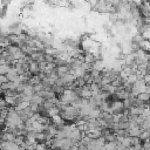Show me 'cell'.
<instances>
[{
  "mask_svg": "<svg viewBox=\"0 0 150 150\" xmlns=\"http://www.w3.org/2000/svg\"><path fill=\"white\" fill-rule=\"evenodd\" d=\"M69 66L68 64H61V66H56V68H55V70H56V74H57V76L59 78H61V76H63V75L66 74V73H68L69 71Z\"/></svg>",
  "mask_w": 150,
  "mask_h": 150,
  "instance_id": "1",
  "label": "cell"
},
{
  "mask_svg": "<svg viewBox=\"0 0 150 150\" xmlns=\"http://www.w3.org/2000/svg\"><path fill=\"white\" fill-rule=\"evenodd\" d=\"M28 70H29V73L33 74V75L39 74V73H40V70H39V63L35 62V61H33V60H31L29 63H28Z\"/></svg>",
  "mask_w": 150,
  "mask_h": 150,
  "instance_id": "2",
  "label": "cell"
},
{
  "mask_svg": "<svg viewBox=\"0 0 150 150\" xmlns=\"http://www.w3.org/2000/svg\"><path fill=\"white\" fill-rule=\"evenodd\" d=\"M15 137H17V136H15L12 131L4 130V132L1 134V139H3V141H7V142H14Z\"/></svg>",
  "mask_w": 150,
  "mask_h": 150,
  "instance_id": "3",
  "label": "cell"
},
{
  "mask_svg": "<svg viewBox=\"0 0 150 150\" xmlns=\"http://www.w3.org/2000/svg\"><path fill=\"white\" fill-rule=\"evenodd\" d=\"M127 130H128V136H130V137H138L139 134L143 131L138 125H136L134 128H130V129H127Z\"/></svg>",
  "mask_w": 150,
  "mask_h": 150,
  "instance_id": "4",
  "label": "cell"
},
{
  "mask_svg": "<svg viewBox=\"0 0 150 150\" xmlns=\"http://www.w3.org/2000/svg\"><path fill=\"white\" fill-rule=\"evenodd\" d=\"M29 101H20L19 103H17L15 106H14V109L17 110V111H20V110H24V109H26V108H28L29 107Z\"/></svg>",
  "mask_w": 150,
  "mask_h": 150,
  "instance_id": "5",
  "label": "cell"
},
{
  "mask_svg": "<svg viewBox=\"0 0 150 150\" xmlns=\"http://www.w3.org/2000/svg\"><path fill=\"white\" fill-rule=\"evenodd\" d=\"M41 82V78L39 76V74H35V75H33L32 78H29L28 79V85H32V86H34V85H38V83H40Z\"/></svg>",
  "mask_w": 150,
  "mask_h": 150,
  "instance_id": "6",
  "label": "cell"
},
{
  "mask_svg": "<svg viewBox=\"0 0 150 150\" xmlns=\"http://www.w3.org/2000/svg\"><path fill=\"white\" fill-rule=\"evenodd\" d=\"M138 138H139L142 142L145 141V139H149V138H150V130H143V131L139 134Z\"/></svg>",
  "mask_w": 150,
  "mask_h": 150,
  "instance_id": "7",
  "label": "cell"
},
{
  "mask_svg": "<svg viewBox=\"0 0 150 150\" xmlns=\"http://www.w3.org/2000/svg\"><path fill=\"white\" fill-rule=\"evenodd\" d=\"M137 99L142 102H148L150 101V94H146V93H141L137 95Z\"/></svg>",
  "mask_w": 150,
  "mask_h": 150,
  "instance_id": "8",
  "label": "cell"
},
{
  "mask_svg": "<svg viewBox=\"0 0 150 150\" xmlns=\"http://www.w3.org/2000/svg\"><path fill=\"white\" fill-rule=\"evenodd\" d=\"M121 144H122L123 146H125V148L131 146V137H130V136H125V137H123V139L121 141Z\"/></svg>",
  "mask_w": 150,
  "mask_h": 150,
  "instance_id": "9",
  "label": "cell"
},
{
  "mask_svg": "<svg viewBox=\"0 0 150 150\" xmlns=\"http://www.w3.org/2000/svg\"><path fill=\"white\" fill-rule=\"evenodd\" d=\"M127 81H128L129 83H131V85H132V83H135V82L137 81V78H136V74H135V73L130 74V75H129V76L127 78Z\"/></svg>",
  "mask_w": 150,
  "mask_h": 150,
  "instance_id": "10",
  "label": "cell"
},
{
  "mask_svg": "<svg viewBox=\"0 0 150 150\" xmlns=\"http://www.w3.org/2000/svg\"><path fill=\"white\" fill-rule=\"evenodd\" d=\"M45 88H43V85L40 82V83H38V85H34L33 86V90H34V93H39V92H41V90H43Z\"/></svg>",
  "mask_w": 150,
  "mask_h": 150,
  "instance_id": "11",
  "label": "cell"
},
{
  "mask_svg": "<svg viewBox=\"0 0 150 150\" xmlns=\"http://www.w3.org/2000/svg\"><path fill=\"white\" fill-rule=\"evenodd\" d=\"M35 150H49V148H47V145L43 142V143H38Z\"/></svg>",
  "mask_w": 150,
  "mask_h": 150,
  "instance_id": "12",
  "label": "cell"
},
{
  "mask_svg": "<svg viewBox=\"0 0 150 150\" xmlns=\"http://www.w3.org/2000/svg\"><path fill=\"white\" fill-rule=\"evenodd\" d=\"M6 82H8L7 76H6V75H1V74H0V86H1L3 83H6Z\"/></svg>",
  "mask_w": 150,
  "mask_h": 150,
  "instance_id": "13",
  "label": "cell"
},
{
  "mask_svg": "<svg viewBox=\"0 0 150 150\" xmlns=\"http://www.w3.org/2000/svg\"><path fill=\"white\" fill-rule=\"evenodd\" d=\"M143 81L145 82V85H150V73L145 74L143 76Z\"/></svg>",
  "mask_w": 150,
  "mask_h": 150,
  "instance_id": "14",
  "label": "cell"
},
{
  "mask_svg": "<svg viewBox=\"0 0 150 150\" xmlns=\"http://www.w3.org/2000/svg\"><path fill=\"white\" fill-rule=\"evenodd\" d=\"M3 125H5V118L0 117V127H3Z\"/></svg>",
  "mask_w": 150,
  "mask_h": 150,
  "instance_id": "15",
  "label": "cell"
},
{
  "mask_svg": "<svg viewBox=\"0 0 150 150\" xmlns=\"http://www.w3.org/2000/svg\"><path fill=\"white\" fill-rule=\"evenodd\" d=\"M3 94H4V92H3V89H1V88H0V97L3 96Z\"/></svg>",
  "mask_w": 150,
  "mask_h": 150,
  "instance_id": "16",
  "label": "cell"
}]
</instances>
